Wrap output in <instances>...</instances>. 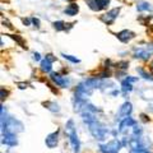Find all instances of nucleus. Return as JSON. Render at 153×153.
Instances as JSON below:
<instances>
[{
    "label": "nucleus",
    "mask_w": 153,
    "mask_h": 153,
    "mask_svg": "<svg viewBox=\"0 0 153 153\" xmlns=\"http://www.w3.org/2000/svg\"><path fill=\"white\" fill-rule=\"evenodd\" d=\"M1 128H3V133L17 134L19 131H23V124L14 117H8V119L1 117Z\"/></svg>",
    "instance_id": "f257e3e1"
},
{
    "label": "nucleus",
    "mask_w": 153,
    "mask_h": 153,
    "mask_svg": "<svg viewBox=\"0 0 153 153\" xmlns=\"http://www.w3.org/2000/svg\"><path fill=\"white\" fill-rule=\"evenodd\" d=\"M65 131L68 134L69 139H70V144L73 147V149L75 153H78L80 149V143L78 139V135H76V131H75V128H74V121L73 120H69L65 125Z\"/></svg>",
    "instance_id": "f03ea898"
},
{
    "label": "nucleus",
    "mask_w": 153,
    "mask_h": 153,
    "mask_svg": "<svg viewBox=\"0 0 153 153\" xmlns=\"http://www.w3.org/2000/svg\"><path fill=\"white\" fill-rule=\"evenodd\" d=\"M88 126H89V131L92 133V135L96 138V139H98V140L105 139V135H106V129H105L97 120L89 123Z\"/></svg>",
    "instance_id": "7ed1b4c3"
},
{
    "label": "nucleus",
    "mask_w": 153,
    "mask_h": 153,
    "mask_svg": "<svg viewBox=\"0 0 153 153\" xmlns=\"http://www.w3.org/2000/svg\"><path fill=\"white\" fill-rule=\"evenodd\" d=\"M121 147H123V143H120L117 139H114L110 143H107V144H102L100 147V149H101L102 153H117Z\"/></svg>",
    "instance_id": "20e7f679"
},
{
    "label": "nucleus",
    "mask_w": 153,
    "mask_h": 153,
    "mask_svg": "<svg viewBox=\"0 0 153 153\" xmlns=\"http://www.w3.org/2000/svg\"><path fill=\"white\" fill-rule=\"evenodd\" d=\"M119 12H120V8H114V9H111L110 12H107L106 14H103V16L101 17V21L103 23H106V25H112L114 21H115V18L117 17Z\"/></svg>",
    "instance_id": "39448f33"
},
{
    "label": "nucleus",
    "mask_w": 153,
    "mask_h": 153,
    "mask_svg": "<svg viewBox=\"0 0 153 153\" xmlns=\"http://www.w3.org/2000/svg\"><path fill=\"white\" fill-rule=\"evenodd\" d=\"M57 142H59V130H56L54 133H50L45 139L46 146L49 148H55L57 146Z\"/></svg>",
    "instance_id": "423d86ee"
},
{
    "label": "nucleus",
    "mask_w": 153,
    "mask_h": 153,
    "mask_svg": "<svg viewBox=\"0 0 153 153\" xmlns=\"http://www.w3.org/2000/svg\"><path fill=\"white\" fill-rule=\"evenodd\" d=\"M50 78L52 79V82L56 83V84L59 85V87H61V88H65L66 85L70 83V80H69V79H66L65 76H61V75L56 74V73H51Z\"/></svg>",
    "instance_id": "0eeeda50"
},
{
    "label": "nucleus",
    "mask_w": 153,
    "mask_h": 153,
    "mask_svg": "<svg viewBox=\"0 0 153 153\" xmlns=\"http://www.w3.org/2000/svg\"><path fill=\"white\" fill-rule=\"evenodd\" d=\"M1 142H3V144H5L8 147H14V146L18 144L16 134H10V133H5V134H4Z\"/></svg>",
    "instance_id": "6e6552de"
},
{
    "label": "nucleus",
    "mask_w": 153,
    "mask_h": 153,
    "mask_svg": "<svg viewBox=\"0 0 153 153\" xmlns=\"http://www.w3.org/2000/svg\"><path fill=\"white\" fill-rule=\"evenodd\" d=\"M135 124H137V121L134 120V119H131L130 116L124 117V120L120 123V125H119V131H120V133H124L128 128H133L134 125H135Z\"/></svg>",
    "instance_id": "1a4fd4ad"
},
{
    "label": "nucleus",
    "mask_w": 153,
    "mask_h": 153,
    "mask_svg": "<svg viewBox=\"0 0 153 153\" xmlns=\"http://www.w3.org/2000/svg\"><path fill=\"white\" fill-rule=\"evenodd\" d=\"M116 36H117V38L121 42H129L131 38H134V36H135V35H134L131 31H129V30H124L121 32H119Z\"/></svg>",
    "instance_id": "9d476101"
},
{
    "label": "nucleus",
    "mask_w": 153,
    "mask_h": 153,
    "mask_svg": "<svg viewBox=\"0 0 153 153\" xmlns=\"http://www.w3.org/2000/svg\"><path fill=\"white\" fill-rule=\"evenodd\" d=\"M151 55L152 54L146 49V47H144V49H135V50H134V57H137V59L147 60Z\"/></svg>",
    "instance_id": "9b49d317"
},
{
    "label": "nucleus",
    "mask_w": 153,
    "mask_h": 153,
    "mask_svg": "<svg viewBox=\"0 0 153 153\" xmlns=\"http://www.w3.org/2000/svg\"><path fill=\"white\" fill-rule=\"evenodd\" d=\"M134 80H137V78H131V76H128L126 79H124V80H123V83H121V89H123V92H124V93L130 92V91L133 89L130 82H134Z\"/></svg>",
    "instance_id": "f8f14e48"
},
{
    "label": "nucleus",
    "mask_w": 153,
    "mask_h": 153,
    "mask_svg": "<svg viewBox=\"0 0 153 153\" xmlns=\"http://www.w3.org/2000/svg\"><path fill=\"white\" fill-rule=\"evenodd\" d=\"M131 110H133V107H131V103H129V102H125L123 105V106L120 107V111H119V115L120 116H129L130 115V112H131Z\"/></svg>",
    "instance_id": "ddd939ff"
},
{
    "label": "nucleus",
    "mask_w": 153,
    "mask_h": 153,
    "mask_svg": "<svg viewBox=\"0 0 153 153\" xmlns=\"http://www.w3.org/2000/svg\"><path fill=\"white\" fill-rule=\"evenodd\" d=\"M78 10H79V7L76 5V4H74V3H71L70 5H68L66 7V9H65V14L66 16H70V17H73V16H75L76 13H78Z\"/></svg>",
    "instance_id": "4468645a"
},
{
    "label": "nucleus",
    "mask_w": 153,
    "mask_h": 153,
    "mask_svg": "<svg viewBox=\"0 0 153 153\" xmlns=\"http://www.w3.org/2000/svg\"><path fill=\"white\" fill-rule=\"evenodd\" d=\"M137 9H138L139 12H144V10H149V12H152V10H153V7L149 3H147V1H140V3H138Z\"/></svg>",
    "instance_id": "2eb2a0df"
},
{
    "label": "nucleus",
    "mask_w": 153,
    "mask_h": 153,
    "mask_svg": "<svg viewBox=\"0 0 153 153\" xmlns=\"http://www.w3.org/2000/svg\"><path fill=\"white\" fill-rule=\"evenodd\" d=\"M51 64H52V61H50L49 59H44L41 61V70L49 73V71L51 70Z\"/></svg>",
    "instance_id": "dca6fc26"
},
{
    "label": "nucleus",
    "mask_w": 153,
    "mask_h": 153,
    "mask_svg": "<svg viewBox=\"0 0 153 153\" xmlns=\"http://www.w3.org/2000/svg\"><path fill=\"white\" fill-rule=\"evenodd\" d=\"M44 106H46L47 108L51 110V111H54V112H57V111L60 110V108H59V105L55 103V102H45Z\"/></svg>",
    "instance_id": "f3484780"
},
{
    "label": "nucleus",
    "mask_w": 153,
    "mask_h": 153,
    "mask_svg": "<svg viewBox=\"0 0 153 153\" xmlns=\"http://www.w3.org/2000/svg\"><path fill=\"white\" fill-rule=\"evenodd\" d=\"M85 3H87V5L92 9L94 12H98L100 8H98V4H97V0H85Z\"/></svg>",
    "instance_id": "a211bd4d"
},
{
    "label": "nucleus",
    "mask_w": 153,
    "mask_h": 153,
    "mask_svg": "<svg viewBox=\"0 0 153 153\" xmlns=\"http://www.w3.org/2000/svg\"><path fill=\"white\" fill-rule=\"evenodd\" d=\"M54 28L56 31H63V30H66V27H65V23L63 21H57L54 23Z\"/></svg>",
    "instance_id": "6ab92c4d"
},
{
    "label": "nucleus",
    "mask_w": 153,
    "mask_h": 153,
    "mask_svg": "<svg viewBox=\"0 0 153 153\" xmlns=\"http://www.w3.org/2000/svg\"><path fill=\"white\" fill-rule=\"evenodd\" d=\"M97 4H98L100 10H102V9H106L108 7L110 0H97Z\"/></svg>",
    "instance_id": "aec40b11"
},
{
    "label": "nucleus",
    "mask_w": 153,
    "mask_h": 153,
    "mask_svg": "<svg viewBox=\"0 0 153 153\" xmlns=\"http://www.w3.org/2000/svg\"><path fill=\"white\" fill-rule=\"evenodd\" d=\"M130 153H149V152H148V149H146L144 147L139 146V147H137V148H133V149L130 151Z\"/></svg>",
    "instance_id": "412c9836"
},
{
    "label": "nucleus",
    "mask_w": 153,
    "mask_h": 153,
    "mask_svg": "<svg viewBox=\"0 0 153 153\" xmlns=\"http://www.w3.org/2000/svg\"><path fill=\"white\" fill-rule=\"evenodd\" d=\"M12 38L13 40H16L19 45H21L22 47H26V44H25V41H23V38L21 37V36H18V35H14V36H12Z\"/></svg>",
    "instance_id": "4be33fe9"
},
{
    "label": "nucleus",
    "mask_w": 153,
    "mask_h": 153,
    "mask_svg": "<svg viewBox=\"0 0 153 153\" xmlns=\"http://www.w3.org/2000/svg\"><path fill=\"white\" fill-rule=\"evenodd\" d=\"M138 71H139V74L143 76V78H144V79H149V80H153V78H152V76L149 75V74H148V73H146V71L144 70H143V69H138Z\"/></svg>",
    "instance_id": "5701e85b"
},
{
    "label": "nucleus",
    "mask_w": 153,
    "mask_h": 153,
    "mask_svg": "<svg viewBox=\"0 0 153 153\" xmlns=\"http://www.w3.org/2000/svg\"><path fill=\"white\" fill-rule=\"evenodd\" d=\"M63 56L65 57L66 60H69V61H71V63H79V59H76V57H73L71 55H65V54H63Z\"/></svg>",
    "instance_id": "b1692460"
},
{
    "label": "nucleus",
    "mask_w": 153,
    "mask_h": 153,
    "mask_svg": "<svg viewBox=\"0 0 153 153\" xmlns=\"http://www.w3.org/2000/svg\"><path fill=\"white\" fill-rule=\"evenodd\" d=\"M128 61H121V63H119L117 64V66H119V68H121V69H126L128 68Z\"/></svg>",
    "instance_id": "393cba45"
},
{
    "label": "nucleus",
    "mask_w": 153,
    "mask_h": 153,
    "mask_svg": "<svg viewBox=\"0 0 153 153\" xmlns=\"http://www.w3.org/2000/svg\"><path fill=\"white\" fill-rule=\"evenodd\" d=\"M7 96H8V92L4 91V88H1V101H4V100L7 98Z\"/></svg>",
    "instance_id": "a878e982"
},
{
    "label": "nucleus",
    "mask_w": 153,
    "mask_h": 153,
    "mask_svg": "<svg viewBox=\"0 0 153 153\" xmlns=\"http://www.w3.org/2000/svg\"><path fill=\"white\" fill-rule=\"evenodd\" d=\"M32 23L35 25L36 27H40V21H38L37 18H32Z\"/></svg>",
    "instance_id": "bb28decb"
},
{
    "label": "nucleus",
    "mask_w": 153,
    "mask_h": 153,
    "mask_svg": "<svg viewBox=\"0 0 153 153\" xmlns=\"http://www.w3.org/2000/svg\"><path fill=\"white\" fill-rule=\"evenodd\" d=\"M146 49H147L148 51H149L151 54H153V44H148V45H147V47H146Z\"/></svg>",
    "instance_id": "cd10ccee"
},
{
    "label": "nucleus",
    "mask_w": 153,
    "mask_h": 153,
    "mask_svg": "<svg viewBox=\"0 0 153 153\" xmlns=\"http://www.w3.org/2000/svg\"><path fill=\"white\" fill-rule=\"evenodd\" d=\"M33 59H35L36 61H38V60L41 59V57H40V54H38V52H35V54H33Z\"/></svg>",
    "instance_id": "c85d7f7f"
},
{
    "label": "nucleus",
    "mask_w": 153,
    "mask_h": 153,
    "mask_svg": "<svg viewBox=\"0 0 153 153\" xmlns=\"http://www.w3.org/2000/svg\"><path fill=\"white\" fill-rule=\"evenodd\" d=\"M22 21H23V23H25V25H26V26H30V23H31V21H32V19H31V21H30V19H27V18H23V19H22Z\"/></svg>",
    "instance_id": "c756f323"
},
{
    "label": "nucleus",
    "mask_w": 153,
    "mask_h": 153,
    "mask_svg": "<svg viewBox=\"0 0 153 153\" xmlns=\"http://www.w3.org/2000/svg\"><path fill=\"white\" fill-rule=\"evenodd\" d=\"M46 59H49L50 61H54V60H55V57H54V55L49 54V55H46Z\"/></svg>",
    "instance_id": "7c9ffc66"
},
{
    "label": "nucleus",
    "mask_w": 153,
    "mask_h": 153,
    "mask_svg": "<svg viewBox=\"0 0 153 153\" xmlns=\"http://www.w3.org/2000/svg\"><path fill=\"white\" fill-rule=\"evenodd\" d=\"M18 85H19V88H21V89H25L27 87V83H19Z\"/></svg>",
    "instance_id": "2f4dec72"
},
{
    "label": "nucleus",
    "mask_w": 153,
    "mask_h": 153,
    "mask_svg": "<svg viewBox=\"0 0 153 153\" xmlns=\"http://www.w3.org/2000/svg\"><path fill=\"white\" fill-rule=\"evenodd\" d=\"M140 117H142V120H143V121H148V120H149V119H147L146 115H140Z\"/></svg>",
    "instance_id": "473e14b6"
},
{
    "label": "nucleus",
    "mask_w": 153,
    "mask_h": 153,
    "mask_svg": "<svg viewBox=\"0 0 153 153\" xmlns=\"http://www.w3.org/2000/svg\"><path fill=\"white\" fill-rule=\"evenodd\" d=\"M151 71H152V73H153V61H152V63H151Z\"/></svg>",
    "instance_id": "72a5a7b5"
}]
</instances>
